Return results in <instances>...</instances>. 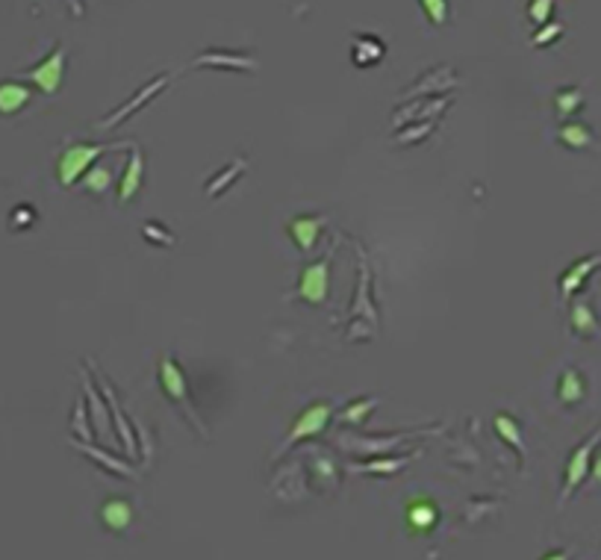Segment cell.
<instances>
[{
	"label": "cell",
	"instance_id": "277c9868",
	"mask_svg": "<svg viewBox=\"0 0 601 560\" xmlns=\"http://www.w3.org/2000/svg\"><path fill=\"white\" fill-rule=\"evenodd\" d=\"M327 286H331V263L322 259V263H313L304 268L298 284V295L304 298L307 304H325L327 301Z\"/></svg>",
	"mask_w": 601,
	"mask_h": 560
},
{
	"label": "cell",
	"instance_id": "2e32d148",
	"mask_svg": "<svg viewBox=\"0 0 601 560\" xmlns=\"http://www.w3.org/2000/svg\"><path fill=\"white\" fill-rule=\"evenodd\" d=\"M587 395V381L584 375H580L578 369H566L564 375H560V383H557V399L564 404H580Z\"/></svg>",
	"mask_w": 601,
	"mask_h": 560
},
{
	"label": "cell",
	"instance_id": "4fadbf2b",
	"mask_svg": "<svg viewBox=\"0 0 601 560\" xmlns=\"http://www.w3.org/2000/svg\"><path fill=\"white\" fill-rule=\"evenodd\" d=\"M318 230H322V218L318 216H298L292 218V225H289V236H292V243L300 251H313Z\"/></svg>",
	"mask_w": 601,
	"mask_h": 560
},
{
	"label": "cell",
	"instance_id": "603a6c76",
	"mask_svg": "<svg viewBox=\"0 0 601 560\" xmlns=\"http://www.w3.org/2000/svg\"><path fill=\"white\" fill-rule=\"evenodd\" d=\"M564 30L566 27L560 24V21H548V24H542V27H537V33L531 36V45L534 47H548V45H555L560 36H564Z\"/></svg>",
	"mask_w": 601,
	"mask_h": 560
},
{
	"label": "cell",
	"instance_id": "7402d4cb",
	"mask_svg": "<svg viewBox=\"0 0 601 560\" xmlns=\"http://www.w3.org/2000/svg\"><path fill=\"white\" fill-rule=\"evenodd\" d=\"M83 186L95 192V195H103V192L112 186V171L106 169L103 162H95V166L83 175Z\"/></svg>",
	"mask_w": 601,
	"mask_h": 560
},
{
	"label": "cell",
	"instance_id": "5b68a950",
	"mask_svg": "<svg viewBox=\"0 0 601 560\" xmlns=\"http://www.w3.org/2000/svg\"><path fill=\"white\" fill-rule=\"evenodd\" d=\"M27 77L42 89L45 95H56L60 92V83L65 77V47H56L51 56H45L36 69L27 71Z\"/></svg>",
	"mask_w": 601,
	"mask_h": 560
},
{
	"label": "cell",
	"instance_id": "6da1fadb",
	"mask_svg": "<svg viewBox=\"0 0 601 560\" xmlns=\"http://www.w3.org/2000/svg\"><path fill=\"white\" fill-rule=\"evenodd\" d=\"M112 148H130V144L124 142H115V144H68L65 153L60 157V183L62 186H71L77 177H83L86 171H89L95 162L101 160V153L112 151Z\"/></svg>",
	"mask_w": 601,
	"mask_h": 560
},
{
	"label": "cell",
	"instance_id": "30bf717a",
	"mask_svg": "<svg viewBox=\"0 0 601 560\" xmlns=\"http://www.w3.org/2000/svg\"><path fill=\"white\" fill-rule=\"evenodd\" d=\"M195 69L201 65H210V69H236V71H254L257 62L251 60L245 54H227V51H210V54H201L195 56Z\"/></svg>",
	"mask_w": 601,
	"mask_h": 560
},
{
	"label": "cell",
	"instance_id": "7a4b0ae2",
	"mask_svg": "<svg viewBox=\"0 0 601 560\" xmlns=\"http://www.w3.org/2000/svg\"><path fill=\"white\" fill-rule=\"evenodd\" d=\"M601 446V428H596L589 437L580 442V446L572 451V457L566 463V475H564V492H560V505L575 496L578 487H584V481L589 475V466H593V455L596 449Z\"/></svg>",
	"mask_w": 601,
	"mask_h": 560
},
{
	"label": "cell",
	"instance_id": "4316f807",
	"mask_svg": "<svg viewBox=\"0 0 601 560\" xmlns=\"http://www.w3.org/2000/svg\"><path fill=\"white\" fill-rule=\"evenodd\" d=\"M404 463H407V457L404 460H368V463H363V466H357V469H360V472H375V475H392V472H399Z\"/></svg>",
	"mask_w": 601,
	"mask_h": 560
},
{
	"label": "cell",
	"instance_id": "8992f818",
	"mask_svg": "<svg viewBox=\"0 0 601 560\" xmlns=\"http://www.w3.org/2000/svg\"><path fill=\"white\" fill-rule=\"evenodd\" d=\"M160 381H162V390H166L169 399L183 404V408H186V413H189V419L198 422L195 410L189 408V386H186V378H183V369L177 366V360H174V357H162V360H160Z\"/></svg>",
	"mask_w": 601,
	"mask_h": 560
},
{
	"label": "cell",
	"instance_id": "4dcf8cb0",
	"mask_svg": "<svg viewBox=\"0 0 601 560\" xmlns=\"http://www.w3.org/2000/svg\"><path fill=\"white\" fill-rule=\"evenodd\" d=\"M584 484H587L589 490H593V487L598 490V487H601V455L593 460V466H589V475H587Z\"/></svg>",
	"mask_w": 601,
	"mask_h": 560
},
{
	"label": "cell",
	"instance_id": "d6986e66",
	"mask_svg": "<svg viewBox=\"0 0 601 560\" xmlns=\"http://www.w3.org/2000/svg\"><path fill=\"white\" fill-rule=\"evenodd\" d=\"M557 136L572 151H584V148H589V144H596L593 130H589L584 121H566L564 128H560Z\"/></svg>",
	"mask_w": 601,
	"mask_h": 560
},
{
	"label": "cell",
	"instance_id": "e0dca14e",
	"mask_svg": "<svg viewBox=\"0 0 601 560\" xmlns=\"http://www.w3.org/2000/svg\"><path fill=\"white\" fill-rule=\"evenodd\" d=\"M101 523L110 528V531H124L130 523H133V507L130 501L124 498H110L106 505L101 507Z\"/></svg>",
	"mask_w": 601,
	"mask_h": 560
},
{
	"label": "cell",
	"instance_id": "44dd1931",
	"mask_svg": "<svg viewBox=\"0 0 601 560\" xmlns=\"http://www.w3.org/2000/svg\"><path fill=\"white\" fill-rule=\"evenodd\" d=\"M492 424H496V431H498V437L507 442V446H513L522 455L525 451V446H522V431H519V422L516 419H510L507 413H498L496 419H492Z\"/></svg>",
	"mask_w": 601,
	"mask_h": 560
},
{
	"label": "cell",
	"instance_id": "d6a6232c",
	"mask_svg": "<svg viewBox=\"0 0 601 560\" xmlns=\"http://www.w3.org/2000/svg\"><path fill=\"white\" fill-rule=\"evenodd\" d=\"M542 560H569V552H548Z\"/></svg>",
	"mask_w": 601,
	"mask_h": 560
},
{
	"label": "cell",
	"instance_id": "ffe728a7",
	"mask_svg": "<svg viewBox=\"0 0 601 560\" xmlns=\"http://www.w3.org/2000/svg\"><path fill=\"white\" fill-rule=\"evenodd\" d=\"M584 106V89L580 86H566L555 95V110L560 121H569L572 115H578V110Z\"/></svg>",
	"mask_w": 601,
	"mask_h": 560
},
{
	"label": "cell",
	"instance_id": "ba28073f",
	"mask_svg": "<svg viewBox=\"0 0 601 560\" xmlns=\"http://www.w3.org/2000/svg\"><path fill=\"white\" fill-rule=\"evenodd\" d=\"M169 80H171V74H162V77H157V80H151V83L144 86V89H142L139 95H133V98H130L128 103H124L119 112H115V115H110V119H106V121H101V128H112V124H121V121L128 119V115H130L133 110H142V106L148 103V101L153 98V95L166 89V86H169Z\"/></svg>",
	"mask_w": 601,
	"mask_h": 560
},
{
	"label": "cell",
	"instance_id": "3957f363",
	"mask_svg": "<svg viewBox=\"0 0 601 560\" xmlns=\"http://www.w3.org/2000/svg\"><path fill=\"white\" fill-rule=\"evenodd\" d=\"M331 416H333V408H331V404H313V408H307V410L295 419L292 431H289V437H286V442H284V449H280L277 455H286L289 449H295V442H298V440H309V437H316V433H322V431L327 428V422H331Z\"/></svg>",
	"mask_w": 601,
	"mask_h": 560
},
{
	"label": "cell",
	"instance_id": "1f68e13d",
	"mask_svg": "<svg viewBox=\"0 0 601 560\" xmlns=\"http://www.w3.org/2000/svg\"><path fill=\"white\" fill-rule=\"evenodd\" d=\"M433 128H436V121H428V124H424V128H413V130L401 133V139H399V142L407 144V142H410V136H428V133H431Z\"/></svg>",
	"mask_w": 601,
	"mask_h": 560
},
{
	"label": "cell",
	"instance_id": "d4e9b609",
	"mask_svg": "<svg viewBox=\"0 0 601 560\" xmlns=\"http://www.w3.org/2000/svg\"><path fill=\"white\" fill-rule=\"evenodd\" d=\"M555 6H557V0H531V4H528V18L537 27L548 24L551 15H555Z\"/></svg>",
	"mask_w": 601,
	"mask_h": 560
},
{
	"label": "cell",
	"instance_id": "9c48e42d",
	"mask_svg": "<svg viewBox=\"0 0 601 560\" xmlns=\"http://www.w3.org/2000/svg\"><path fill=\"white\" fill-rule=\"evenodd\" d=\"M569 322H572V331L578 336H584V340H596V336H601V318L596 316L593 304L584 301V298L572 304Z\"/></svg>",
	"mask_w": 601,
	"mask_h": 560
},
{
	"label": "cell",
	"instance_id": "836d02e7",
	"mask_svg": "<svg viewBox=\"0 0 601 560\" xmlns=\"http://www.w3.org/2000/svg\"><path fill=\"white\" fill-rule=\"evenodd\" d=\"M71 9H74V15H80L83 12V4H80V0H71Z\"/></svg>",
	"mask_w": 601,
	"mask_h": 560
},
{
	"label": "cell",
	"instance_id": "7c38bea8",
	"mask_svg": "<svg viewBox=\"0 0 601 560\" xmlns=\"http://www.w3.org/2000/svg\"><path fill=\"white\" fill-rule=\"evenodd\" d=\"M142 171H144V157H142V148H139V144H130L128 171H124L121 186H119V198H121V204H128V201L136 195V192H139V186H142Z\"/></svg>",
	"mask_w": 601,
	"mask_h": 560
},
{
	"label": "cell",
	"instance_id": "f1b7e54d",
	"mask_svg": "<svg viewBox=\"0 0 601 560\" xmlns=\"http://www.w3.org/2000/svg\"><path fill=\"white\" fill-rule=\"evenodd\" d=\"M144 236L151 239V243H162V245H171L174 243V236H169V230L166 227H160V225H144Z\"/></svg>",
	"mask_w": 601,
	"mask_h": 560
},
{
	"label": "cell",
	"instance_id": "484cf974",
	"mask_svg": "<svg viewBox=\"0 0 601 560\" xmlns=\"http://www.w3.org/2000/svg\"><path fill=\"white\" fill-rule=\"evenodd\" d=\"M242 169H245V160H236V162H234V169L227 166V169L221 171V175H218L216 180L210 183V195H218V192L225 189L227 183H234V180H236V177L242 175Z\"/></svg>",
	"mask_w": 601,
	"mask_h": 560
},
{
	"label": "cell",
	"instance_id": "cb8c5ba5",
	"mask_svg": "<svg viewBox=\"0 0 601 560\" xmlns=\"http://www.w3.org/2000/svg\"><path fill=\"white\" fill-rule=\"evenodd\" d=\"M419 4L424 9V15L431 18V24H436V27L449 24V15H451L449 0H419Z\"/></svg>",
	"mask_w": 601,
	"mask_h": 560
},
{
	"label": "cell",
	"instance_id": "83f0119b",
	"mask_svg": "<svg viewBox=\"0 0 601 560\" xmlns=\"http://www.w3.org/2000/svg\"><path fill=\"white\" fill-rule=\"evenodd\" d=\"M375 408V401L372 399H366V401H357V404H351V408H345L342 410V422H354V424H360L363 419H366V413Z\"/></svg>",
	"mask_w": 601,
	"mask_h": 560
},
{
	"label": "cell",
	"instance_id": "9a60e30c",
	"mask_svg": "<svg viewBox=\"0 0 601 560\" xmlns=\"http://www.w3.org/2000/svg\"><path fill=\"white\" fill-rule=\"evenodd\" d=\"M30 103V89L18 80L0 83V115H15L18 110Z\"/></svg>",
	"mask_w": 601,
	"mask_h": 560
},
{
	"label": "cell",
	"instance_id": "ac0fdd59",
	"mask_svg": "<svg viewBox=\"0 0 601 560\" xmlns=\"http://www.w3.org/2000/svg\"><path fill=\"white\" fill-rule=\"evenodd\" d=\"M436 519H440V514H436L431 498H416L410 501V507H407V523H410L413 531H419V534L431 531L436 525Z\"/></svg>",
	"mask_w": 601,
	"mask_h": 560
},
{
	"label": "cell",
	"instance_id": "5bb4252c",
	"mask_svg": "<svg viewBox=\"0 0 601 560\" xmlns=\"http://www.w3.org/2000/svg\"><path fill=\"white\" fill-rule=\"evenodd\" d=\"M454 83H457V77H454V71H451V69H433L431 74H424L422 80L416 83V86H410L404 98L410 101V98H416V95H428V92H442V89H451Z\"/></svg>",
	"mask_w": 601,
	"mask_h": 560
},
{
	"label": "cell",
	"instance_id": "f546056e",
	"mask_svg": "<svg viewBox=\"0 0 601 560\" xmlns=\"http://www.w3.org/2000/svg\"><path fill=\"white\" fill-rule=\"evenodd\" d=\"M33 207H15V212H12V225L15 227H27V225H33Z\"/></svg>",
	"mask_w": 601,
	"mask_h": 560
},
{
	"label": "cell",
	"instance_id": "8fae6325",
	"mask_svg": "<svg viewBox=\"0 0 601 560\" xmlns=\"http://www.w3.org/2000/svg\"><path fill=\"white\" fill-rule=\"evenodd\" d=\"M383 54H386V47H383V42L377 36H366V33L354 36L351 60H354L357 69H368V65H377V62L383 60Z\"/></svg>",
	"mask_w": 601,
	"mask_h": 560
},
{
	"label": "cell",
	"instance_id": "52a82bcc",
	"mask_svg": "<svg viewBox=\"0 0 601 560\" xmlns=\"http://www.w3.org/2000/svg\"><path fill=\"white\" fill-rule=\"evenodd\" d=\"M598 268H601V254H589L584 259H578V263H572L566 272L560 275V295H564V301H569L578 289H584V284Z\"/></svg>",
	"mask_w": 601,
	"mask_h": 560
}]
</instances>
